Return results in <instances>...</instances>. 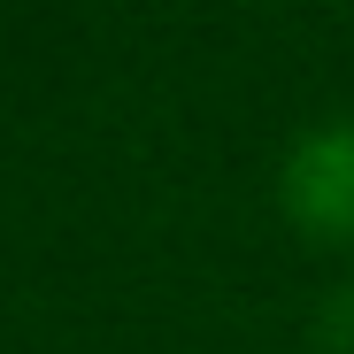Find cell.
Listing matches in <instances>:
<instances>
[{"mask_svg": "<svg viewBox=\"0 0 354 354\" xmlns=\"http://www.w3.org/2000/svg\"><path fill=\"white\" fill-rule=\"evenodd\" d=\"M285 201L324 231H354V131H324L292 154Z\"/></svg>", "mask_w": 354, "mask_h": 354, "instance_id": "6da1fadb", "label": "cell"}]
</instances>
